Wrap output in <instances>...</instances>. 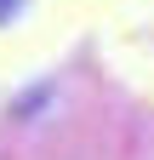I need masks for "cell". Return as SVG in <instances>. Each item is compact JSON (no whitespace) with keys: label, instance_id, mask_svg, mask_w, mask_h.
<instances>
[{"label":"cell","instance_id":"cell-1","mask_svg":"<svg viewBox=\"0 0 154 160\" xmlns=\"http://www.w3.org/2000/svg\"><path fill=\"white\" fill-rule=\"evenodd\" d=\"M17 6H23V0H0V17H12V12H17Z\"/></svg>","mask_w":154,"mask_h":160}]
</instances>
